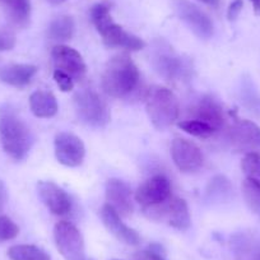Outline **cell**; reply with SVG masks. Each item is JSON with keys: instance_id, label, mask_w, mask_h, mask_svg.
Segmentation results:
<instances>
[{"instance_id": "1", "label": "cell", "mask_w": 260, "mask_h": 260, "mask_svg": "<svg viewBox=\"0 0 260 260\" xmlns=\"http://www.w3.org/2000/svg\"><path fill=\"white\" fill-rule=\"evenodd\" d=\"M141 79L137 65L127 54L115 55L109 60L101 86L106 94L114 99H125L137 89Z\"/></svg>"}, {"instance_id": "2", "label": "cell", "mask_w": 260, "mask_h": 260, "mask_svg": "<svg viewBox=\"0 0 260 260\" xmlns=\"http://www.w3.org/2000/svg\"><path fill=\"white\" fill-rule=\"evenodd\" d=\"M0 141L4 152L11 158L22 161L31 149L34 137L23 120L8 112L0 119Z\"/></svg>"}, {"instance_id": "3", "label": "cell", "mask_w": 260, "mask_h": 260, "mask_svg": "<svg viewBox=\"0 0 260 260\" xmlns=\"http://www.w3.org/2000/svg\"><path fill=\"white\" fill-rule=\"evenodd\" d=\"M171 199V182L164 175H156L147 180L136 191V201L141 204L149 218L158 219L167 213V204Z\"/></svg>"}, {"instance_id": "4", "label": "cell", "mask_w": 260, "mask_h": 260, "mask_svg": "<svg viewBox=\"0 0 260 260\" xmlns=\"http://www.w3.org/2000/svg\"><path fill=\"white\" fill-rule=\"evenodd\" d=\"M147 114L157 130L171 126L180 114V104L174 92L165 87L151 89L147 96Z\"/></svg>"}, {"instance_id": "5", "label": "cell", "mask_w": 260, "mask_h": 260, "mask_svg": "<svg viewBox=\"0 0 260 260\" xmlns=\"http://www.w3.org/2000/svg\"><path fill=\"white\" fill-rule=\"evenodd\" d=\"M74 109L84 124L93 127H105L111 120L106 101L93 89H83L74 96Z\"/></svg>"}, {"instance_id": "6", "label": "cell", "mask_w": 260, "mask_h": 260, "mask_svg": "<svg viewBox=\"0 0 260 260\" xmlns=\"http://www.w3.org/2000/svg\"><path fill=\"white\" fill-rule=\"evenodd\" d=\"M54 239L57 250L65 260H87L83 236L73 223L57 222L54 229Z\"/></svg>"}, {"instance_id": "7", "label": "cell", "mask_w": 260, "mask_h": 260, "mask_svg": "<svg viewBox=\"0 0 260 260\" xmlns=\"http://www.w3.org/2000/svg\"><path fill=\"white\" fill-rule=\"evenodd\" d=\"M55 156L59 164L67 167H78L86 156L83 141L76 134L61 132L57 133L54 141Z\"/></svg>"}, {"instance_id": "8", "label": "cell", "mask_w": 260, "mask_h": 260, "mask_svg": "<svg viewBox=\"0 0 260 260\" xmlns=\"http://www.w3.org/2000/svg\"><path fill=\"white\" fill-rule=\"evenodd\" d=\"M171 157L177 169L185 174L198 171L204 164V157L194 142L185 138H175L171 144Z\"/></svg>"}, {"instance_id": "9", "label": "cell", "mask_w": 260, "mask_h": 260, "mask_svg": "<svg viewBox=\"0 0 260 260\" xmlns=\"http://www.w3.org/2000/svg\"><path fill=\"white\" fill-rule=\"evenodd\" d=\"M176 11L180 18L187 24V27L199 39L208 40L213 36L214 26L212 19L201 8L192 4L191 2H189V0H177Z\"/></svg>"}, {"instance_id": "10", "label": "cell", "mask_w": 260, "mask_h": 260, "mask_svg": "<svg viewBox=\"0 0 260 260\" xmlns=\"http://www.w3.org/2000/svg\"><path fill=\"white\" fill-rule=\"evenodd\" d=\"M229 141L237 152H260V126L250 120H239L230 129Z\"/></svg>"}, {"instance_id": "11", "label": "cell", "mask_w": 260, "mask_h": 260, "mask_svg": "<svg viewBox=\"0 0 260 260\" xmlns=\"http://www.w3.org/2000/svg\"><path fill=\"white\" fill-rule=\"evenodd\" d=\"M52 60L57 71H61L73 79L81 81L87 73V65L76 49L67 45H56L51 51Z\"/></svg>"}, {"instance_id": "12", "label": "cell", "mask_w": 260, "mask_h": 260, "mask_svg": "<svg viewBox=\"0 0 260 260\" xmlns=\"http://www.w3.org/2000/svg\"><path fill=\"white\" fill-rule=\"evenodd\" d=\"M40 199L55 216H65L72 209L69 195L52 181H40L37 184Z\"/></svg>"}, {"instance_id": "13", "label": "cell", "mask_w": 260, "mask_h": 260, "mask_svg": "<svg viewBox=\"0 0 260 260\" xmlns=\"http://www.w3.org/2000/svg\"><path fill=\"white\" fill-rule=\"evenodd\" d=\"M101 219L104 222L105 227L111 235H114L119 241L130 246H137L141 242V236L136 230L130 229L129 226L124 223L112 207L109 204H105L101 209Z\"/></svg>"}, {"instance_id": "14", "label": "cell", "mask_w": 260, "mask_h": 260, "mask_svg": "<svg viewBox=\"0 0 260 260\" xmlns=\"http://www.w3.org/2000/svg\"><path fill=\"white\" fill-rule=\"evenodd\" d=\"M106 201L120 217H129L133 213L132 190L125 181L110 179L106 184Z\"/></svg>"}, {"instance_id": "15", "label": "cell", "mask_w": 260, "mask_h": 260, "mask_svg": "<svg viewBox=\"0 0 260 260\" xmlns=\"http://www.w3.org/2000/svg\"><path fill=\"white\" fill-rule=\"evenodd\" d=\"M105 45L109 47H121L127 51H139L146 47V42L141 37L126 32L121 26L112 22L100 32Z\"/></svg>"}, {"instance_id": "16", "label": "cell", "mask_w": 260, "mask_h": 260, "mask_svg": "<svg viewBox=\"0 0 260 260\" xmlns=\"http://www.w3.org/2000/svg\"><path fill=\"white\" fill-rule=\"evenodd\" d=\"M190 112L194 116V120L206 122L209 126L213 127L216 132H218L224 124L223 109L219 105V102H217L212 97H203L190 110Z\"/></svg>"}, {"instance_id": "17", "label": "cell", "mask_w": 260, "mask_h": 260, "mask_svg": "<svg viewBox=\"0 0 260 260\" xmlns=\"http://www.w3.org/2000/svg\"><path fill=\"white\" fill-rule=\"evenodd\" d=\"M37 67L32 64H12L0 69V81L8 86L22 88L29 84L37 73Z\"/></svg>"}, {"instance_id": "18", "label": "cell", "mask_w": 260, "mask_h": 260, "mask_svg": "<svg viewBox=\"0 0 260 260\" xmlns=\"http://www.w3.org/2000/svg\"><path fill=\"white\" fill-rule=\"evenodd\" d=\"M29 109L40 119H50L57 114V101L51 92L36 91L29 96Z\"/></svg>"}, {"instance_id": "19", "label": "cell", "mask_w": 260, "mask_h": 260, "mask_svg": "<svg viewBox=\"0 0 260 260\" xmlns=\"http://www.w3.org/2000/svg\"><path fill=\"white\" fill-rule=\"evenodd\" d=\"M153 65L156 71L166 79H177L184 73V64L179 56L170 52H161L157 54L153 60Z\"/></svg>"}, {"instance_id": "20", "label": "cell", "mask_w": 260, "mask_h": 260, "mask_svg": "<svg viewBox=\"0 0 260 260\" xmlns=\"http://www.w3.org/2000/svg\"><path fill=\"white\" fill-rule=\"evenodd\" d=\"M167 216H169L170 226L179 231H187L191 226L189 207L186 202L181 198H172L167 206Z\"/></svg>"}, {"instance_id": "21", "label": "cell", "mask_w": 260, "mask_h": 260, "mask_svg": "<svg viewBox=\"0 0 260 260\" xmlns=\"http://www.w3.org/2000/svg\"><path fill=\"white\" fill-rule=\"evenodd\" d=\"M74 19L71 16H59L52 19L47 28V37L55 42L71 41L74 35Z\"/></svg>"}, {"instance_id": "22", "label": "cell", "mask_w": 260, "mask_h": 260, "mask_svg": "<svg viewBox=\"0 0 260 260\" xmlns=\"http://www.w3.org/2000/svg\"><path fill=\"white\" fill-rule=\"evenodd\" d=\"M11 21L18 27H26L31 18V0H4Z\"/></svg>"}, {"instance_id": "23", "label": "cell", "mask_w": 260, "mask_h": 260, "mask_svg": "<svg viewBox=\"0 0 260 260\" xmlns=\"http://www.w3.org/2000/svg\"><path fill=\"white\" fill-rule=\"evenodd\" d=\"M242 195L250 211L260 217V180L246 177L242 182Z\"/></svg>"}, {"instance_id": "24", "label": "cell", "mask_w": 260, "mask_h": 260, "mask_svg": "<svg viewBox=\"0 0 260 260\" xmlns=\"http://www.w3.org/2000/svg\"><path fill=\"white\" fill-rule=\"evenodd\" d=\"M8 256L11 260H51L45 250L35 245H14L9 247Z\"/></svg>"}, {"instance_id": "25", "label": "cell", "mask_w": 260, "mask_h": 260, "mask_svg": "<svg viewBox=\"0 0 260 260\" xmlns=\"http://www.w3.org/2000/svg\"><path fill=\"white\" fill-rule=\"evenodd\" d=\"M177 126L181 130H184L185 133L190 134L192 137H198V138H209V137L213 136L216 133V130L212 126H209L208 124L203 121H199V120L189 119L184 120V121H180L177 124Z\"/></svg>"}, {"instance_id": "26", "label": "cell", "mask_w": 260, "mask_h": 260, "mask_svg": "<svg viewBox=\"0 0 260 260\" xmlns=\"http://www.w3.org/2000/svg\"><path fill=\"white\" fill-rule=\"evenodd\" d=\"M89 17H91L92 23L96 27L99 34L114 22L111 13H110L109 4L106 3H99L92 7L91 11H89Z\"/></svg>"}, {"instance_id": "27", "label": "cell", "mask_w": 260, "mask_h": 260, "mask_svg": "<svg viewBox=\"0 0 260 260\" xmlns=\"http://www.w3.org/2000/svg\"><path fill=\"white\" fill-rule=\"evenodd\" d=\"M231 191L232 186L230 181L224 176H221V175L213 177L209 181L208 187H207V194L211 198H226Z\"/></svg>"}, {"instance_id": "28", "label": "cell", "mask_w": 260, "mask_h": 260, "mask_svg": "<svg viewBox=\"0 0 260 260\" xmlns=\"http://www.w3.org/2000/svg\"><path fill=\"white\" fill-rule=\"evenodd\" d=\"M241 170L247 177L260 180V152H250L245 154L241 162Z\"/></svg>"}, {"instance_id": "29", "label": "cell", "mask_w": 260, "mask_h": 260, "mask_svg": "<svg viewBox=\"0 0 260 260\" xmlns=\"http://www.w3.org/2000/svg\"><path fill=\"white\" fill-rule=\"evenodd\" d=\"M19 234V227L8 216L0 214V242L11 241Z\"/></svg>"}, {"instance_id": "30", "label": "cell", "mask_w": 260, "mask_h": 260, "mask_svg": "<svg viewBox=\"0 0 260 260\" xmlns=\"http://www.w3.org/2000/svg\"><path fill=\"white\" fill-rule=\"evenodd\" d=\"M54 79L56 82L57 87L61 89L62 92H71L74 88V81L71 76L61 71H55L54 72Z\"/></svg>"}, {"instance_id": "31", "label": "cell", "mask_w": 260, "mask_h": 260, "mask_svg": "<svg viewBox=\"0 0 260 260\" xmlns=\"http://www.w3.org/2000/svg\"><path fill=\"white\" fill-rule=\"evenodd\" d=\"M242 256L245 260H260V247L259 246H251L250 244H242L240 247Z\"/></svg>"}, {"instance_id": "32", "label": "cell", "mask_w": 260, "mask_h": 260, "mask_svg": "<svg viewBox=\"0 0 260 260\" xmlns=\"http://www.w3.org/2000/svg\"><path fill=\"white\" fill-rule=\"evenodd\" d=\"M242 8H244V2L242 0H232L231 4L227 9V19L230 22H235L239 18L240 13H241Z\"/></svg>"}, {"instance_id": "33", "label": "cell", "mask_w": 260, "mask_h": 260, "mask_svg": "<svg viewBox=\"0 0 260 260\" xmlns=\"http://www.w3.org/2000/svg\"><path fill=\"white\" fill-rule=\"evenodd\" d=\"M16 46V37L9 32H0V51H9Z\"/></svg>"}, {"instance_id": "34", "label": "cell", "mask_w": 260, "mask_h": 260, "mask_svg": "<svg viewBox=\"0 0 260 260\" xmlns=\"http://www.w3.org/2000/svg\"><path fill=\"white\" fill-rule=\"evenodd\" d=\"M7 199H8V194H7V187L2 180H0V212L4 209V206L7 203Z\"/></svg>"}, {"instance_id": "35", "label": "cell", "mask_w": 260, "mask_h": 260, "mask_svg": "<svg viewBox=\"0 0 260 260\" xmlns=\"http://www.w3.org/2000/svg\"><path fill=\"white\" fill-rule=\"evenodd\" d=\"M144 255H146V257L148 260H166L164 255L157 254V252H153V251H149V250L144 252Z\"/></svg>"}, {"instance_id": "36", "label": "cell", "mask_w": 260, "mask_h": 260, "mask_svg": "<svg viewBox=\"0 0 260 260\" xmlns=\"http://www.w3.org/2000/svg\"><path fill=\"white\" fill-rule=\"evenodd\" d=\"M252 4V8L256 16H260V0H250Z\"/></svg>"}, {"instance_id": "37", "label": "cell", "mask_w": 260, "mask_h": 260, "mask_svg": "<svg viewBox=\"0 0 260 260\" xmlns=\"http://www.w3.org/2000/svg\"><path fill=\"white\" fill-rule=\"evenodd\" d=\"M201 3L207 4V6H211V7H218L219 4V0H198Z\"/></svg>"}, {"instance_id": "38", "label": "cell", "mask_w": 260, "mask_h": 260, "mask_svg": "<svg viewBox=\"0 0 260 260\" xmlns=\"http://www.w3.org/2000/svg\"><path fill=\"white\" fill-rule=\"evenodd\" d=\"M46 2H49L50 4H52V6H60V4L65 3L67 0H46Z\"/></svg>"}, {"instance_id": "39", "label": "cell", "mask_w": 260, "mask_h": 260, "mask_svg": "<svg viewBox=\"0 0 260 260\" xmlns=\"http://www.w3.org/2000/svg\"><path fill=\"white\" fill-rule=\"evenodd\" d=\"M0 2H3V3H4V0H0Z\"/></svg>"}, {"instance_id": "40", "label": "cell", "mask_w": 260, "mask_h": 260, "mask_svg": "<svg viewBox=\"0 0 260 260\" xmlns=\"http://www.w3.org/2000/svg\"><path fill=\"white\" fill-rule=\"evenodd\" d=\"M114 260H117V259H114Z\"/></svg>"}]
</instances>
